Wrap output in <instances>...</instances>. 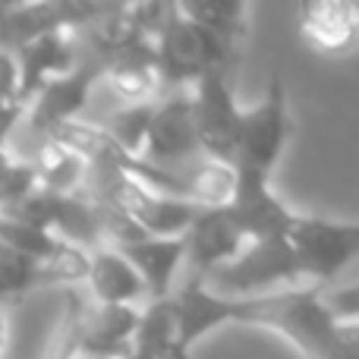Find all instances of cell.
Instances as JSON below:
<instances>
[{
    "instance_id": "10",
    "label": "cell",
    "mask_w": 359,
    "mask_h": 359,
    "mask_svg": "<svg viewBox=\"0 0 359 359\" xmlns=\"http://www.w3.org/2000/svg\"><path fill=\"white\" fill-rule=\"evenodd\" d=\"M13 60H16V73H19V101L29 107V101L50 79L76 69L82 54H79V44H76V32L54 29V32H44V35L19 44L13 50Z\"/></svg>"
},
{
    "instance_id": "15",
    "label": "cell",
    "mask_w": 359,
    "mask_h": 359,
    "mask_svg": "<svg viewBox=\"0 0 359 359\" xmlns=\"http://www.w3.org/2000/svg\"><path fill=\"white\" fill-rule=\"evenodd\" d=\"M82 284L88 287V299L104 303V306L149 303L142 278L120 255V249H114V246H98L88 252V268H86V280Z\"/></svg>"
},
{
    "instance_id": "16",
    "label": "cell",
    "mask_w": 359,
    "mask_h": 359,
    "mask_svg": "<svg viewBox=\"0 0 359 359\" xmlns=\"http://www.w3.org/2000/svg\"><path fill=\"white\" fill-rule=\"evenodd\" d=\"M29 164L38 189L50 192V196H79L88 183V164L69 149L57 145L54 139H41Z\"/></svg>"
},
{
    "instance_id": "19",
    "label": "cell",
    "mask_w": 359,
    "mask_h": 359,
    "mask_svg": "<svg viewBox=\"0 0 359 359\" xmlns=\"http://www.w3.org/2000/svg\"><path fill=\"white\" fill-rule=\"evenodd\" d=\"M151 111H155V101H145V104H123L120 111L107 114L104 123H98V126L123 155L139 158L142 155V145H145V133H149Z\"/></svg>"
},
{
    "instance_id": "17",
    "label": "cell",
    "mask_w": 359,
    "mask_h": 359,
    "mask_svg": "<svg viewBox=\"0 0 359 359\" xmlns=\"http://www.w3.org/2000/svg\"><path fill=\"white\" fill-rule=\"evenodd\" d=\"M177 6L196 25H202L205 32H211L217 41L230 44V48H236L249 35L252 6L243 0H183Z\"/></svg>"
},
{
    "instance_id": "20",
    "label": "cell",
    "mask_w": 359,
    "mask_h": 359,
    "mask_svg": "<svg viewBox=\"0 0 359 359\" xmlns=\"http://www.w3.org/2000/svg\"><path fill=\"white\" fill-rule=\"evenodd\" d=\"M322 306L337 325H359V287L356 280L341 287H318Z\"/></svg>"
},
{
    "instance_id": "5",
    "label": "cell",
    "mask_w": 359,
    "mask_h": 359,
    "mask_svg": "<svg viewBox=\"0 0 359 359\" xmlns=\"http://www.w3.org/2000/svg\"><path fill=\"white\" fill-rule=\"evenodd\" d=\"M299 280L303 278H299V268L287 249L284 236H274V240L249 243L233 262L211 271L202 284L217 297L249 299L278 290H293V287H299Z\"/></svg>"
},
{
    "instance_id": "21",
    "label": "cell",
    "mask_w": 359,
    "mask_h": 359,
    "mask_svg": "<svg viewBox=\"0 0 359 359\" xmlns=\"http://www.w3.org/2000/svg\"><path fill=\"white\" fill-rule=\"evenodd\" d=\"M6 104H22V101H19L16 60H13L10 50H0V107H6Z\"/></svg>"
},
{
    "instance_id": "24",
    "label": "cell",
    "mask_w": 359,
    "mask_h": 359,
    "mask_svg": "<svg viewBox=\"0 0 359 359\" xmlns=\"http://www.w3.org/2000/svg\"><path fill=\"white\" fill-rule=\"evenodd\" d=\"M4 13H6V4H0V19H4Z\"/></svg>"
},
{
    "instance_id": "13",
    "label": "cell",
    "mask_w": 359,
    "mask_h": 359,
    "mask_svg": "<svg viewBox=\"0 0 359 359\" xmlns=\"http://www.w3.org/2000/svg\"><path fill=\"white\" fill-rule=\"evenodd\" d=\"M120 249L126 262L136 268V274L145 284V297L168 299L177 290V271L186 262V233L183 236H145V240L126 243Z\"/></svg>"
},
{
    "instance_id": "7",
    "label": "cell",
    "mask_w": 359,
    "mask_h": 359,
    "mask_svg": "<svg viewBox=\"0 0 359 359\" xmlns=\"http://www.w3.org/2000/svg\"><path fill=\"white\" fill-rule=\"evenodd\" d=\"M145 164L155 168H180L196 158H202L196 136V120H192V95L189 88L168 92L161 101H155V111L149 120V133H145L142 145Z\"/></svg>"
},
{
    "instance_id": "2",
    "label": "cell",
    "mask_w": 359,
    "mask_h": 359,
    "mask_svg": "<svg viewBox=\"0 0 359 359\" xmlns=\"http://www.w3.org/2000/svg\"><path fill=\"white\" fill-rule=\"evenodd\" d=\"M233 48L217 41L211 32L196 25L177 4H170L168 19L155 38V63L161 92H180L192 88L198 76L208 69H227Z\"/></svg>"
},
{
    "instance_id": "8",
    "label": "cell",
    "mask_w": 359,
    "mask_h": 359,
    "mask_svg": "<svg viewBox=\"0 0 359 359\" xmlns=\"http://www.w3.org/2000/svg\"><path fill=\"white\" fill-rule=\"evenodd\" d=\"M101 76H104V60L88 54L76 63V69L50 79L48 86L29 101V107H25L32 133H35L38 139H44L50 130H57V126L79 120L82 107L88 104V95H92L95 82H98Z\"/></svg>"
},
{
    "instance_id": "18",
    "label": "cell",
    "mask_w": 359,
    "mask_h": 359,
    "mask_svg": "<svg viewBox=\"0 0 359 359\" xmlns=\"http://www.w3.org/2000/svg\"><path fill=\"white\" fill-rule=\"evenodd\" d=\"M44 287H50L48 271L38 262L25 259V255L13 252L10 246L0 243V306L16 303V299L44 290Z\"/></svg>"
},
{
    "instance_id": "14",
    "label": "cell",
    "mask_w": 359,
    "mask_h": 359,
    "mask_svg": "<svg viewBox=\"0 0 359 359\" xmlns=\"http://www.w3.org/2000/svg\"><path fill=\"white\" fill-rule=\"evenodd\" d=\"M104 76L126 104L158 101L161 79H158V63H155V41L133 38L130 44H123L117 54H111L104 60Z\"/></svg>"
},
{
    "instance_id": "22",
    "label": "cell",
    "mask_w": 359,
    "mask_h": 359,
    "mask_svg": "<svg viewBox=\"0 0 359 359\" xmlns=\"http://www.w3.org/2000/svg\"><path fill=\"white\" fill-rule=\"evenodd\" d=\"M22 114H25L22 104H6V107H0V151H4V145H6V139H10L13 126L22 120Z\"/></svg>"
},
{
    "instance_id": "12",
    "label": "cell",
    "mask_w": 359,
    "mask_h": 359,
    "mask_svg": "<svg viewBox=\"0 0 359 359\" xmlns=\"http://www.w3.org/2000/svg\"><path fill=\"white\" fill-rule=\"evenodd\" d=\"M299 38L325 57L350 54L359 35V6L353 0H312L297 10Z\"/></svg>"
},
{
    "instance_id": "9",
    "label": "cell",
    "mask_w": 359,
    "mask_h": 359,
    "mask_svg": "<svg viewBox=\"0 0 359 359\" xmlns=\"http://www.w3.org/2000/svg\"><path fill=\"white\" fill-rule=\"evenodd\" d=\"M224 211L233 217V224L243 230L249 243L284 236L290 217L297 215L280 202V196L271 186V177L240 174V170H233V192H230Z\"/></svg>"
},
{
    "instance_id": "3",
    "label": "cell",
    "mask_w": 359,
    "mask_h": 359,
    "mask_svg": "<svg viewBox=\"0 0 359 359\" xmlns=\"http://www.w3.org/2000/svg\"><path fill=\"white\" fill-rule=\"evenodd\" d=\"M284 243L309 287H328L359 255V224L331 221L318 215H293L284 230Z\"/></svg>"
},
{
    "instance_id": "11",
    "label": "cell",
    "mask_w": 359,
    "mask_h": 359,
    "mask_svg": "<svg viewBox=\"0 0 359 359\" xmlns=\"http://www.w3.org/2000/svg\"><path fill=\"white\" fill-rule=\"evenodd\" d=\"M246 246H249V240L233 224V217L224 211V205H217V208H198L196 221L186 230V262L192 265L189 278L205 280L211 271L233 262Z\"/></svg>"
},
{
    "instance_id": "6",
    "label": "cell",
    "mask_w": 359,
    "mask_h": 359,
    "mask_svg": "<svg viewBox=\"0 0 359 359\" xmlns=\"http://www.w3.org/2000/svg\"><path fill=\"white\" fill-rule=\"evenodd\" d=\"M189 95H192V120H196L202 158L230 168L243 107L236 101L233 86H230L227 69H208L205 76H198L192 82Z\"/></svg>"
},
{
    "instance_id": "23",
    "label": "cell",
    "mask_w": 359,
    "mask_h": 359,
    "mask_svg": "<svg viewBox=\"0 0 359 359\" xmlns=\"http://www.w3.org/2000/svg\"><path fill=\"white\" fill-rule=\"evenodd\" d=\"M6 353V309L0 306V359Z\"/></svg>"
},
{
    "instance_id": "1",
    "label": "cell",
    "mask_w": 359,
    "mask_h": 359,
    "mask_svg": "<svg viewBox=\"0 0 359 359\" xmlns=\"http://www.w3.org/2000/svg\"><path fill=\"white\" fill-rule=\"evenodd\" d=\"M227 325H252L280 334L306 359H359V325H337L325 312L318 287L227 299Z\"/></svg>"
},
{
    "instance_id": "4",
    "label": "cell",
    "mask_w": 359,
    "mask_h": 359,
    "mask_svg": "<svg viewBox=\"0 0 359 359\" xmlns=\"http://www.w3.org/2000/svg\"><path fill=\"white\" fill-rule=\"evenodd\" d=\"M290 133H293V120H290V104H287V86L278 73H271L259 104L243 107L230 170L271 177L278 161L284 158Z\"/></svg>"
}]
</instances>
